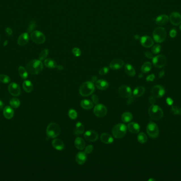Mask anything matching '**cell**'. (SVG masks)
Instances as JSON below:
<instances>
[{"label": "cell", "instance_id": "d6a6232c", "mask_svg": "<svg viewBox=\"0 0 181 181\" xmlns=\"http://www.w3.org/2000/svg\"><path fill=\"white\" fill-rule=\"evenodd\" d=\"M121 119L122 121L125 123L130 122L132 119V115L130 112H125L122 114Z\"/></svg>", "mask_w": 181, "mask_h": 181}, {"label": "cell", "instance_id": "277c9868", "mask_svg": "<svg viewBox=\"0 0 181 181\" xmlns=\"http://www.w3.org/2000/svg\"><path fill=\"white\" fill-rule=\"evenodd\" d=\"M148 113L151 118L156 121L161 120L163 116V112L161 108L155 105H152L150 107Z\"/></svg>", "mask_w": 181, "mask_h": 181}, {"label": "cell", "instance_id": "e0dca14e", "mask_svg": "<svg viewBox=\"0 0 181 181\" xmlns=\"http://www.w3.org/2000/svg\"><path fill=\"white\" fill-rule=\"evenodd\" d=\"M124 65V62L122 59H114L110 63V67L112 70H118Z\"/></svg>", "mask_w": 181, "mask_h": 181}, {"label": "cell", "instance_id": "d6986e66", "mask_svg": "<svg viewBox=\"0 0 181 181\" xmlns=\"http://www.w3.org/2000/svg\"><path fill=\"white\" fill-rule=\"evenodd\" d=\"M169 20V17L165 15H162L157 17L156 19V24L158 26H163L168 22Z\"/></svg>", "mask_w": 181, "mask_h": 181}, {"label": "cell", "instance_id": "30bf717a", "mask_svg": "<svg viewBox=\"0 0 181 181\" xmlns=\"http://www.w3.org/2000/svg\"><path fill=\"white\" fill-rule=\"evenodd\" d=\"M106 107L102 104H96L94 108V113L98 118H103L107 113Z\"/></svg>", "mask_w": 181, "mask_h": 181}, {"label": "cell", "instance_id": "7a4b0ae2", "mask_svg": "<svg viewBox=\"0 0 181 181\" xmlns=\"http://www.w3.org/2000/svg\"><path fill=\"white\" fill-rule=\"evenodd\" d=\"M94 90V83L90 81H87L81 85L79 87V91L82 96L87 97L92 94Z\"/></svg>", "mask_w": 181, "mask_h": 181}, {"label": "cell", "instance_id": "b9f144b4", "mask_svg": "<svg viewBox=\"0 0 181 181\" xmlns=\"http://www.w3.org/2000/svg\"><path fill=\"white\" fill-rule=\"evenodd\" d=\"M35 21H32L30 22V23L29 24L28 26V29H27V32L28 33H30L35 28Z\"/></svg>", "mask_w": 181, "mask_h": 181}, {"label": "cell", "instance_id": "8fae6325", "mask_svg": "<svg viewBox=\"0 0 181 181\" xmlns=\"http://www.w3.org/2000/svg\"><path fill=\"white\" fill-rule=\"evenodd\" d=\"M165 90L164 88L160 85L155 86L151 89L152 95L156 98H161L165 94Z\"/></svg>", "mask_w": 181, "mask_h": 181}, {"label": "cell", "instance_id": "3957f363", "mask_svg": "<svg viewBox=\"0 0 181 181\" xmlns=\"http://www.w3.org/2000/svg\"><path fill=\"white\" fill-rule=\"evenodd\" d=\"M153 39L156 43H161L165 40L167 32L164 28L159 27L156 28L153 33Z\"/></svg>", "mask_w": 181, "mask_h": 181}, {"label": "cell", "instance_id": "44dd1931", "mask_svg": "<svg viewBox=\"0 0 181 181\" xmlns=\"http://www.w3.org/2000/svg\"><path fill=\"white\" fill-rule=\"evenodd\" d=\"M128 128L131 133L136 134L138 133L140 130V127L138 123L135 122H131L129 123L128 126Z\"/></svg>", "mask_w": 181, "mask_h": 181}, {"label": "cell", "instance_id": "8d00e7d4", "mask_svg": "<svg viewBox=\"0 0 181 181\" xmlns=\"http://www.w3.org/2000/svg\"><path fill=\"white\" fill-rule=\"evenodd\" d=\"M137 139L140 143H145L147 141V137L145 133L142 132L138 134Z\"/></svg>", "mask_w": 181, "mask_h": 181}, {"label": "cell", "instance_id": "f1b7e54d", "mask_svg": "<svg viewBox=\"0 0 181 181\" xmlns=\"http://www.w3.org/2000/svg\"><path fill=\"white\" fill-rule=\"evenodd\" d=\"M22 86H23L24 90L28 93L31 92L33 90V85L31 83V81L29 80L24 81L23 83Z\"/></svg>", "mask_w": 181, "mask_h": 181}, {"label": "cell", "instance_id": "4fadbf2b", "mask_svg": "<svg viewBox=\"0 0 181 181\" xmlns=\"http://www.w3.org/2000/svg\"><path fill=\"white\" fill-rule=\"evenodd\" d=\"M171 23L174 26H178L181 24V15L177 12H172L169 16Z\"/></svg>", "mask_w": 181, "mask_h": 181}, {"label": "cell", "instance_id": "c3c4849f", "mask_svg": "<svg viewBox=\"0 0 181 181\" xmlns=\"http://www.w3.org/2000/svg\"><path fill=\"white\" fill-rule=\"evenodd\" d=\"M92 100L93 102L95 104H98V102H99V99H98V97L97 95L96 94H93L92 97Z\"/></svg>", "mask_w": 181, "mask_h": 181}, {"label": "cell", "instance_id": "4dcf8cb0", "mask_svg": "<svg viewBox=\"0 0 181 181\" xmlns=\"http://www.w3.org/2000/svg\"><path fill=\"white\" fill-rule=\"evenodd\" d=\"M44 64L46 67L50 69H54L57 67V63L54 59H47L45 60Z\"/></svg>", "mask_w": 181, "mask_h": 181}, {"label": "cell", "instance_id": "6125c7cd", "mask_svg": "<svg viewBox=\"0 0 181 181\" xmlns=\"http://www.w3.org/2000/svg\"><path fill=\"white\" fill-rule=\"evenodd\" d=\"M180 29L181 30V24H180Z\"/></svg>", "mask_w": 181, "mask_h": 181}, {"label": "cell", "instance_id": "7dc6e473", "mask_svg": "<svg viewBox=\"0 0 181 181\" xmlns=\"http://www.w3.org/2000/svg\"><path fill=\"white\" fill-rule=\"evenodd\" d=\"M177 34V32L175 29H172L169 32V36L171 38H174L176 37Z\"/></svg>", "mask_w": 181, "mask_h": 181}, {"label": "cell", "instance_id": "91938a15", "mask_svg": "<svg viewBox=\"0 0 181 181\" xmlns=\"http://www.w3.org/2000/svg\"><path fill=\"white\" fill-rule=\"evenodd\" d=\"M139 38H140V37H139V36L138 35H136L134 36V38H135L136 40H138Z\"/></svg>", "mask_w": 181, "mask_h": 181}, {"label": "cell", "instance_id": "4316f807", "mask_svg": "<svg viewBox=\"0 0 181 181\" xmlns=\"http://www.w3.org/2000/svg\"><path fill=\"white\" fill-rule=\"evenodd\" d=\"M81 106L84 110H90L93 107V104L89 100L84 99L81 102Z\"/></svg>", "mask_w": 181, "mask_h": 181}, {"label": "cell", "instance_id": "11a10c76", "mask_svg": "<svg viewBox=\"0 0 181 181\" xmlns=\"http://www.w3.org/2000/svg\"><path fill=\"white\" fill-rule=\"evenodd\" d=\"M164 75H165V72H164V70H161L159 73V77L161 78Z\"/></svg>", "mask_w": 181, "mask_h": 181}, {"label": "cell", "instance_id": "2e32d148", "mask_svg": "<svg viewBox=\"0 0 181 181\" xmlns=\"http://www.w3.org/2000/svg\"><path fill=\"white\" fill-rule=\"evenodd\" d=\"M84 137L89 141L94 142L98 139V134L93 130H89L84 134Z\"/></svg>", "mask_w": 181, "mask_h": 181}, {"label": "cell", "instance_id": "d590c367", "mask_svg": "<svg viewBox=\"0 0 181 181\" xmlns=\"http://www.w3.org/2000/svg\"><path fill=\"white\" fill-rule=\"evenodd\" d=\"M10 104L11 105V106L14 108H18L20 106V101L19 99L16 98H12L10 101Z\"/></svg>", "mask_w": 181, "mask_h": 181}, {"label": "cell", "instance_id": "f5cc1de1", "mask_svg": "<svg viewBox=\"0 0 181 181\" xmlns=\"http://www.w3.org/2000/svg\"><path fill=\"white\" fill-rule=\"evenodd\" d=\"M5 32L6 33L9 35H11L12 34V30L10 28H7L6 29H5Z\"/></svg>", "mask_w": 181, "mask_h": 181}, {"label": "cell", "instance_id": "484cf974", "mask_svg": "<svg viewBox=\"0 0 181 181\" xmlns=\"http://www.w3.org/2000/svg\"><path fill=\"white\" fill-rule=\"evenodd\" d=\"M75 147L77 149L83 150L85 146V142L84 141V140L83 139H82L80 137H77L75 139Z\"/></svg>", "mask_w": 181, "mask_h": 181}, {"label": "cell", "instance_id": "9f6ffc18", "mask_svg": "<svg viewBox=\"0 0 181 181\" xmlns=\"http://www.w3.org/2000/svg\"><path fill=\"white\" fill-rule=\"evenodd\" d=\"M129 98H130V99H129L128 100V102H127L128 104H131V102L134 101V97H130Z\"/></svg>", "mask_w": 181, "mask_h": 181}, {"label": "cell", "instance_id": "db71d44e", "mask_svg": "<svg viewBox=\"0 0 181 181\" xmlns=\"http://www.w3.org/2000/svg\"><path fill=\"white\" fill-rule=\"evenodd\" d=\"M167 102L168 103L169 105H172L173 104V100L172 99L168 98L167 99Z\"/></svg>", "mask_w": 181, "mask_h": 181}, {"label": "cell", "instance_id": "7402d4cb", "mask_svg": "<svg viewBox=\"0 0 181 181\" xmlns=\"http://www.w3.org/2000/svg\"><path fill=\"white\" fill-rule=\"evenodd\" d=\"M95 86L98 89L103 90H106L108 88L109 83L104 80L100 79L98 80L95 83Z\"/></svg>", "mask_w": 181, "mask_h": 181}, {"label": "cell", "instance_id": "6f0895ef", "mask_svg": "<svg viewBox=\"0 0 181 181\" xmlns=\"http://www.w3.org/2000/svg\"><path fill=\"white\" fill-rule=\"evenodd\" d=\"M3 103L0 100V110L3 109Z\"/></svg>", "mask_w": 181, "mask_h": 181}, {"label": "cell", "instance_id": "5bb4252c", "mask_svg": "<svg viewBox=\"0 0 181 181\" xmlns=\"http://www.w3.org/2000/svg\"><path fill=\"white\" fill-rule=\"evenodd\" d=\"M119 94L123 98H129L131 96L132 90L130 87L122 86L119 89Z\"/></svg>", "mask_w": 181, "mask_h": 181}, {"label": "cell", "instance_id": "52a82bcc", "mask_svg": "<svg viewBox=\"0 0 181 181\" xmlns=\"http://www.w3.org/2000/svg\"><path fill=\"white\" fill-rule=\"evenodd\" d=\"M147 132L150 138L155 139L157 138L159 131L157 124L154 122H150L147 126Z\"/></svg>", "mask_w": 181, "mask_h": 181}, {"label": "cell", "instance_id": "ba28073f", "mask_svg": "<svg viewBox=\"0 0 181 181\" xmlns=\"http://www.w3.org/2000/svg\"><path fill=\"white\" fill-rule=\"evenodd\" d=\"M31 38L32 40L36 44H41L45 43L46 40V37L41 32L35 30L32 32L31 34Z\"/></svg>", "mask_w": 181, "mask_h": 181}, {"label": "cell", "instance_id": "ffe728a7", "mask_svg": "<svg viewBox=\"0 0 181 181\" xmlns=\"http://www.w3.org/2000/svg\"><path fill=\"white\" fill-rule=\"evenodd\" d=\"M29 40V36L28 35V33L24 32L19 36L18 40V43L20 46H24L28 43Z\"/></svg>", "mask_w": 181, "mask_h": 181}, {"label": "cell", "instance_id": "e575fe53", "mask_svg": "<svg viewBox=\"0 0 181 181\" xmlns=\"http://www.w3.org/2000/svg\"><path fill=\"white\" fill-rule=\"evenodd\" d=\"M19 73L20 77L24 79H27L28 76V71L24 67L20 66L19 67Z\"/></svg>", "mask_w": 181, "mask_h": 181}, {"label": "cell", "instance_id": "f6af8a7d", "mask_svg": "<svg viewBox=\"0 0 181 181\" xmlns=\"http://www.w3.org/2000/svg\"><path fill=\"white\" fill-rule=\"evenodd\" d=\"M109 71V68L108 67H102L99 71V74L101 75H106V73Z\"/></svg>", "mask_w": 181, "mask_h": 181}, {"label": "cell", "instance_id": "603a6c76", "mask_svg": "<svg viewBox=\"0 0 181 181\" xmlns=\"http://www.w3.org/2000/svg\"><path fill=\"white\" fill-rule=\"evenodd\" d=\"M3 115L7 119H11L14 115V110L11 107H5L3 110Z\"/></svg>", "mask_w": 181, "mask_h": 181}, {"label": "cell", "instance_id": "cb8c5ba5", "mask_svg": "<svg viewBox=\"0 0 181 181\" xmlns=\"http://www.w3.org/2000/svg\"><path fill=\"white\" fill-rule=\"evenodd\" d=\"M52 145L55 149L57 150H62L65 147L64 142L58 139H54L52 142Z\"/></svg>", "mask_w": 181, "mask_h": 181}, {"label": "cell", "instance_id": "83f0119b", "mask_svg": "<svg viewBox=\"0 0 181 181\" xmlns=\"http://www.w3.org/2000/svg\"><path fill=\"white\" fill-rule=\"evenodd\" d=\"M125 71L127 75L131 77L134 76L136 75V71L134 67L130 64H126L125 66Z\"/></svg>", "mask_w": 181, "mask_h": 181}, {"label": "cell", "instance_id": "680465c9", "mask_svg": "<svg viewBox=\"0 0 181 181\" xmlns=\"http://www.w3.org/2000/svg\"><path fill=\"white\" fill-rule=\"evenodd\" d=\"M56 67H57L58 70H63V69H64L63 66H62V65H57Z\"/></svg>", "mask_w": 181, "mask_h": 181}, {"label": "cell", "instance_id": "7bdbcfd3", "mask_svg": "<svg viewBox=\"0 0 181 181\" xmlns=\"http://www.w3.org/2000/svg\"><path fill=\"white\" fill-rule=\"evenodd\" d=\"M72 53L73 55H75V56H76V57H79L82 54L81 51L80 50V49L79 48H77V47L74 48L72 50Z\"/></svg>", "mask_w": 181, "mask_h": 181}, {"label": "cell", "instance_id": "74e56055", "mask_svg": "<svg viewBox=\"0 0 181 181\" xmlns=\"http://www.w3.org/2000/svg\"><path fill=\"white\" fill-rule=\"evenodd\" d=\"M48 53H49V51L47 49H45L43 50L40 53L39 56L40 60L43 61V59H45L47 57Z\"/></svg>", "mask_w": 181, "mask_h": 181}, {"label": "cell", "instance_id": "f35d334b", "mask_svg": "<svg viewBox=\"0 0 181 181\" xmlns=\"http://www.w3.org/2000/svg\"><path fill=\"white\" fill-rule=\"evenodd\" d=\"M11 81V79L10 77L5 75H0V81L3 83H10Z\"/></svg>", "mask_w": 181, "mask_h": 181}, {"label": "cell", "instance_id": "5b68a950", "mask_svg": "<svg viewBox=\"0 0 181 181\" xmlns=\"http://www.w3.org/2000/svg\"><path fill=\"white\" fill-rule=\"evenodd\" d=\"M127 126L122 123L118 124L113 127L112 133L114 138L121 139L123 138L127 132Z\"/></svg>", "mask_w": 181, "mask_h": 181}, {"label": "cell", "instance_id": "ac0fdd59", "mask_svg": "<svg viewBox=\"0 0 181 181\" xmlns=\"http://www.w3.org/2000/svg\"><path fill=\"white\" fill-rule=\"evenodd\" d=\"M75 159L79 165H83L87 161V156L86 153L84 152H79L76 155Z\"/></svg>", "mask_w": 181, "mask_h": 181}, {"label": "cell", "instance_id": "ee69618b", "mask_svg": "<svg viewBox=\"0 0 181 181\" xmlns=\"http://www.w3.org/2000/svg\"><path fill=\"white\" fill-rule=\"evenodd\" d=\"M172 110L174 114H178V115H181V108L178 107H172Z\"/></svg>", "mask_w": 181, "mask_h": 181}, {"label": "cell", "instance_id": "ab89813d", "mask_svg": "<svg viewBox=\"0 0 181 181\" xmlns=\"http://www.w3.org/2000/svg\"><path fill=\"white\" fill-rule=\"evenodd\" d=\"M161 51V45L157 44L154 45L151 48V52L154 54H157Z\"/></svg>", "mask_w": 181, "mask_h": 181}, {"label": "cell", "instance_id": "836d02e7", "mask_svg": "<svg viewBox=\"0 0 181 181\" xmlns=\"http://www.w3.org/2000/svg\"><path fill=\"white\" fill-rule=\"evenodd\" d=\"M84 132V126L81 122H77L76 124L75 133L76 134H82Z\"/></svg>", "mask_w": 181, "mask_h": 181}, {"label": "cell", "instance_id": "d4e9b609", "mask_svg": "<svg viewBox=\"0 0 181 181\" xmlns=\"http://www.w3.org/2000/svg\"><path fill=\"white\" fill-rule=\"evenodd\" d=\"M100 139L101 141L106 144H111L113 142V139L112 136L106 133H104L101 134Z\"/></svg>", "mask_w": 181, "mask_h": 181}, {"label": "cell", "instance_id": "8992f818", "mask_svg": "<svg viewBox=\"0 0 181 181\" xmlns=\"http://www.w3.org/2000/svg\"><path fill=\"white\" fill-rule=\"evenodd\" d=\"M60 132V127L55 123H51L48 126L46 133L49 138H56L59 135Z\"/></svg>", "mask_w": 181, "mask_h": 181}, {"label": "cell", "instance_id": "816d5d0a", "mask_svg": "<svg viewBox=\"0 0 181 181\" xmlns=\"http://www.w3.org/2000/svg\"><path fill=\"white\" fill-rule=\"evenodd\" d=\"M149 100H150V103L151 105H154L155 103L156 102V100H155V97L153 96L150 97Z\"/></svg>", "mask_w": 181, "mask_h": 181}, {"label": "cell", "instance_id": "60d3db41", "mask_svg": "<svg viewBox=\"0 0 181 181\" xmlns=\"http://www.w3.org/2000/svg\"><path fill=\"white\" fill-rule=\"evenodd\" d=\"M68 116L72 120H75L77 117V113L74 110L71 109L68 111Z\"/></svg>", "mask_w": 181, "mask_h": 181}, {"label": "cell", "instance_id": "7c38bea8", "mask_svg": "<svg viewBox=\"0 0 181 181\" xmlns=\"http://www.w3.org/2000/svg\"><path fill=\"white\" fill-rule=\"evenodd\" d=\"M8 90L10 94L13 96H18L21 93V89L19 86L15 83H11L9 85Z\"/></svg>", "mask_w": 181, "mask_h": 181}, {"label": "cell", "instance_id": "9c48e42d", "mask_svg": "<svg viewBox=\"0 0 181 181\" xmlns=\"http://www.w3.org/2000/svg\"><path fill=\"white\" fill-rule=\"evenodd\" d=\"M166 61L167 60L165 56L163 55H157L153 58V65L157 68L164 67L166 64Z\"/></svg>", "mask_w": 181, "mask_h": 181}, {"label": "cell", "instance_id": "9a60e30c", "mask_svg": "<svg viewBox=\"0 0 181 181\" xmlns=\"http://www.w3.org/2000/svg\"><path fill=\"white\" fill-rule=\"evenodd\" d=\"M140 43L142 46L146 48H150L153 46L154 42L153 39L150 36H145L140 38Z\"/></svg>", "mask_w": 181, "mask_h": 181}, {"label": "cell", "instance_id": "681fc988", "mask_svg": "<svg viewBox=\"0 0 181 181\" xmlns=\"http://www.w3.org/2000/svg\"><path fill=\"white\" fill-rule=\"evenodd\" d=\"M155 78V76L153 74H151V75H148L147 78H146V80L147 81H153Z\"/></svg>", "mask_w": 181, "mask_h": 181}, {"label": "cell", "instance_id": "bcb514c9", "mask_svg": "<svg viewBox=\"0 0 181 181\" xmlns=\"http://www.w3.org/2000/svg\"><path fill=\"white\" fill-rule=\"evenodd\" d=\"M93 150V146L92 145H89L86 147L85 151V153L87 154H90L92 152Z\"/></svg>", "mask_w": 181, "mask_h": 181}, {"label": "cell", "instance_id": "1f68e13d", "mask_svg": "<svg viewBox=\"0 0 181 181\" xmlns=\"http://www.w3.org/2000/svg\"><path fill=\"white\" fill-rule=\"evenodd\" d=\"M151 69V64L150 62H146L144 63L142 65L141 70L142 72L144 73H147L149 72Z\"/></svg>", "mask_w": 181, "mask_h": 181}, {"label": "cell", "instance_id": "f546056e", "mask_svg": "<svg viewBox=\"0 0 181 181\" xmlns=\"http://www.w3.org/2000/svg\"><path fill=\"white\" fill-rule=\"evenodd\" d=\"M145 87L142 86H139L134 89L133 92V94L134 97H140L142 94L145 93Z\"/></svg>", "mask_w": 181, "mask_h": 181}, {"label": "cell", "instance_id": "f907efd6", "mask_svg": "<svg viewBox=\"0 0 181 181\" xmlns=\"http://www.w3.org/2000/svg\"><path fill=\"white\" fill-rule=\"evenodd\" d=\"M145 55L148 59H151L153 58V55L152 54V53H150V52H146L145 53Z\"/></svg>", "mask_w": 181, "mask_h": 181}, {"label": "cell", "instance_id": "94428289", "mask_svg": "<svg viewBox=\"0 0 181 181\" xmlns=\"http://www.w3.org/2000/svg\"><path fill=\"white\" fill-rule=\"evenodd\" d=\"M148 181H155V180H153V178H150V180H148Z\"/></svg>", "mask_w": 181, "mask_h": 181}, {"label": "cell", "instance_id": "6da1fadb", "mask_svg": "<svg viewBox=\"0 0 181 181\" xmlns=\"http://www.w3.org/2000/svg\"><path fill=\"white\" fill-rule=\"evenodd\" d=\"M43 64L41 61L33 59L28 63L27 65V70L31 75H37L43 70Z\"/></svg>", "mask_w": 181, "mask_h": 181}]
</instances>
